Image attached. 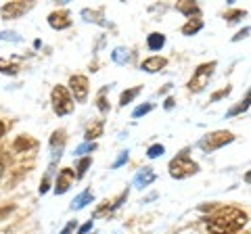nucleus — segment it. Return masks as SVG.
Wrapping results in <instances>:
<instances>
[{"mask_svg": "<svg viewBox=\"0 0 251 234\" xmlns=\"http://www.w3.org/2000/svg\"><path fill=\"white\" fill-rule=\"evenodd\" d=\"M88 203H92V190L90 188H86L80 197H75L74 203H72V209H84Z\"/></svg>", "mask_w": 251, "mask_h": 234, "instance_id": "a211bd4d", "label": "nucleus"}, {"mask_svg": "<svg viewBox=\"0 0 251 234\" xmlns=\"http://www.w3.org/2000/svg\"><path fill=\"white\" fill-rule=\"evenodd\" d=\"M163 144H153V146H149V151H147V157L149 159H157V157H161L163 155Z\"/></svg>", "mask_w": 251, "mask_h": 234, "instance_id": "bb28decb", "label": "nucleus"}, {"mask_svg": "<svg viewBox=\"0 0 251 234\" xmlns=\"http://www.w3.org/2000/svg\"><path fill=\"white\" fill-rule=\"evenodd\" d=\"M155 171L151 169V167H143L136 174V178H134V184L138 186V188H143V186H149L151 182H155Z\"/></svg>", "mask_w": 251, "mask_h": 234, "instance_id": "2eb2a0df", "label": "nucleus"}, {"mask_svg": "<svg viewBox=\"0 0 251 234\" xmlns=\"http://www.w3.org/2000/svg\"><path fill=\"white\" fill-rule=\"evenodd\" d=\"M75 230V222H69L67 226H65V228H63V232L61 234H72Z\"/></svg>", "mask_w": 251, "mask_h": 234, "instance_id": "f704fd0d", "label": "nucleus"}, {"mask_svg": "<svg viewBox=\"0 0 251 234\" xmlns=\"http://www.w3.org/2000/svg\"><path fill=\"white\" fill-rule=\"evenodd\" d=\"M166 65H168V59H163V57H151V59H145L143 61V71L157 73V71H161Z\"/></svg>", "mask_w": 251, "mask_h": 234, "instance_id": "ddd939ff", "label": "nucleus"}, {"mask_svg": "<svg viewBox=\"0 0 251 234\" xmlns=\"http://www.w3.org/2000/svg\"><path fill=\"white\" fill-rule=\"evenodd\" d=\"M0 73L4 75H17L19 73V65L17 63H11V61H4L0 57Z\"/></svg>", "mask_w": 251, "mask_h": 234, "instance_id": "4be33fe9", "label": "nucleus"}, {"mask_svg": "<svg viewBox=\"0 0 251 234\" xmlns=\"http://www.w3.org/2000/svg\"><path fill=\"white\" fill-rule=\"evenodd\" d=\"M34 9V2H23V0H15V2H6L2 9H0V15H2V19H19L21 15L29 13Z\"/></svg>", "mask_w": 251, "mask_h": 234, "instance_id": "423d86ee", "label": "nucleus"}, {"mask_svg": "<svg viewBox=\"0 0 251 234\" xmlns=\"http://www.w3.org/2000/svg\"><path fill=\"white\" fill-rule=\"evenodd\" d=\"M4 176V165H2V161H0V178Z\"/></svg>", "mask_w": 251, "mask_h": 234, "instance_id": "a19ab883", "label": "nucleus"}, {"mask_svg": "<svg viewBox=\"0 0 251 234\" xmlns=\"http://www.w3.org/2000/svg\"><path fill=\"white\" fill-rule=\"evenodd\" d=\"M234 140V136L230 134V132L226 130H220V132H211V134H205L201 140H199V149L203 153H214L218 149H222V146L230 144Z\"/></svg>", "mask_w": 251, "mask_h": 234, "instance_id": "20e7f679", "label": "nucleus"}, {"mask_svg": "<svg viewBox=\"0 0 251 234\" xmlns=\"http://www.w3.org/2000/svg\"><path fill=\"white\" fill-rule=\"evenodd\" d=\"M176 11H180L182 15H186L188 19H193V15H195V19H199V15H201V9L195 2H188V0H182V2H176Z\"/></svg>", "mask_w": 251, "mask_h": 234, "instance_id": "4468645a", "label": "nucleus"}, {"mask_svg": "<svg viewBox=\"0 0 251 234\" xmlns=\"http://www.w3.org/2000/svg\"><path fill=\"white\" fill-rule=\"evenodd\" d=\"M245 15H247L245 11H230V13H226L224 17L228 19V23H234V21H239L241 17H245Z\"/></svg>", "mask_w": 251, "mask_h": 234, "instance_id": "7c9ffc66", "label": "nucleus"}, {"mask_svg": "<svg viewBox=\"0 0 251 234\" xmlns=\"http://www.w3.org/2000/svg\"><path fill=\"white\" fill-rule=\"evenodd\" d=\"M4 132H6V126H4V123H2V121H0V138H2V136H4Z\"/></svg>", "mask_w": 251, "mask_h": 234, "instance_id": "58836bf2", "label": "nucleus"}, {"mask_svg": "<svg viewBox=\"0 0 251 234\" xmlns=\"http://www.w3.org/2000/svg\"><path fill=\"white\" fill-rule=\"evenodd\" d=\"M126 161H128V151H124V153L120 155V157H117V161L113 163V167H120V165H124Z\"/></svg>", "mask_w": 251, "mask_h": 234, "instance_id": "72a5a7b5", "label": "nucleus"}, {"mask_svg": "<svg viewBox=\"0 0 251 234\" xmlns=\"http://www.w3.org/2000/svg\"><path fill=\"white\" fill-rule=\"evenodd\" d=\"M247 34H249V27H245V29H243V32H239L237 36L232 38V40H234V42H237V40H243V38H247Z\"/></svg>", "mask_w": 251, "mask_h": 234, "instance_id": "c9c22d12", "label": "nucleus"}, {"mask_svg": "<svg viewBox=\"0 0 251 234\" xmlns=\"http://www.w3.org/2000/svg\"><path fill=\"white\" fill-rule=\"evenodd\" d=\"M149 111H153V105H151V103L140 105V107H136L134 111H132V117H143V115H147Z\"/></svg>", "mask_w": 251, "mask_h": 234, "instance_id": "c85d7f7f", "label": "nucleus"}, {"mask_svg": "<svg viewBox=\"0 0 251 234\" xmlns=\"http://www.w3.org/2000/svg\"><path fill=\"white\" fill-rule=\"evenodd\" d=\"M170 88H172V84H166V86H163V88H161V90H159V94H163V92H168V90H170Z\"/></svg>", "mask_w": 251, "mask_h": 234, "instance_id": "ea45409f", "label": "nucleus"}, {"mask_svg": "<svg viewBox=\"0 0 251 234\" xmlns=\"http://www.w3.org/2000/svg\"><path fill=\"white\" fill-rule=\"evenodd\" d=\"M82 17H84L86 21H90V23H99V25H107V23L103 21V9H99V11L84 9V11H82Z\"/></svg>", "mask_w": 251, "mask_h": 234, "instance_id": "dca6fc26", "label": "nucleus"}, {"mask_svg": "<svg viewBox=\"0 0 251 234\" xmlns=\"http://www.w3.org/2000/svg\"><path fill=\"white\" fill-rule=\"evenodd\" d=\"M113 57V61L115 63H120V65H126L130 61V54H128V50H124V48H115V52L111 54Z\"/></svg>", "mask_w": 251, "mask_h": 234, "instance_id": "b1692460", "label": "nucleus"}, {"mask_svg": "<svg viewBox=\"0 0 251 234\" xmlns=\"http://www.w3.org/2000/svg\"><path fill=\"white\" fill-rule=\"evenodd\" d=\"M230 86H226V88H222V90H218V92H214L211 94V103H216V100H220V98H224V96H228L230 94Z\"/></svg>", "mask_w": 251, "mask_h": 234, "instance_id": "c756f323", "label": "nucleus"}, {"mask_svg": "<svg viewBox=\"0 0 251 234\" xmlns=\"http://www.w3.org/2000/svg\"><path fill=\"white\" fill-rule=\"evenodd\" d=\"M247 109H249V94L245 96V100H243V103H239L237 107H232V109H230V111L226 113V115H228V117H234V115H241V113H245Z\"/></svg>", "mask_w": 251, "mask_h": 234, "instance_id": "5701e85b", "label": "nucleus"}, {"mask_svg": "<svg viewBox=\"0 0 251 234\" xmlns=\"http://www.w3.org/2000/svg\"><path fill=\"white\" fill-rule=\"evenodd\" d=\"M90 163H92V157H82L80 165H77V174H75L77 180H80V178H84V174H86V171H88V167H90Z\"/></svg>", "mask_w": 251, "mask_h": 234, "instance_id": "393cba45", "label": "nucleus"}, {"mask_svg": "<svg viewBox=\"0 0 251 234\" xmlns=\"http://www.w3.org/2000/svg\"><path fill=\"white\" fill-rule=\"evenodd\" d=\"M203 29V21L201 19H188V23L182 25V34L184 36H195L197 32Z\"/></svg>", "mask_w": 251, "mask_h": 234, "instance_id": "f3484780", "label": "nucleus"}, {"mask_svg": "<svg viewBox=\"0 0 251 234\" xmlns=\"http://www.w3.org/2000/svg\"><path fill=\"white\" fill-rule=\"evenodd\" d=\"M0 38H2V40H13V42H19L21 40V38L15 34V32H2V34H0Z\"/></svg>", "mask_w": 251, "mask_h": 234, "instance_id": "473e14b6", "label": "nucleus"}, {"mask_svg": "<svg viewBox=\"0 0 251 234\" xmlns=\"http://www.w3.org/2000/svg\"><path fill=\"white\" fill-rule=\"evenodd\" d=\"M52 171H54V165H50L49 167V171H46V176L42 178V182H40V192L44 194L46 190L50 188V180H52Z\"/></svg>", "mask_w": 251, "mask_h": 234, "instance_id": "a878e982", "label": "nucleus"}, {"mask_svg": "<svg viewBox=\"0 0 251 234\" xmlns=\"http://www.w3.org/2000/svg\"><path fill=\"white\" fill-rule=\"evenodd\" d=\"M38 142L31 136L27 134H23V136H17V140L13 142V151H17V153H27L31 149H36Z\"/></svg>", "mask_w": 251, "mask_h": 234, "instance_id": "f8f14e48", "label": "nucleus"}, {"mask_svg": "<svg viewBox=\"0 0 251 234\" xmlns=\"http://www.w3.org/2000/svg\"><path fill=\"white\" fill-rule=\"evenodd\" d=\"M140 90H143V86H136V88H130V90H124L122 92V96H120V105L126 107V105H130L132 100H134L138 94H140Z\"/></svg>", "mask_w": 251, "mask_h": 234, "instance_id": "aec40b11", "label": "nucleus"}, {"mask_svg": "<svg viewBox=\"0 0 251 234\" xmlns=\"http://www.w3.org/2000/svg\"><path fill=\"white\" fill-rule=\"evenodd\" d=\"M128 192H130V190L126 188V190H124V192H122V194H120V197H117L115 201H111V203H109V201H105L103 205H100V207L97 209V211H94V217H103V215H109V213H113L115 209L120 207V205H122V203H124L126 199H128Z\"/></svg>", "mask_w": 251, "mask_h": 234, "instance_id": "9b49d317", "label": "nucleus"}, {"mask_svg": "<svg viewBox=\"0 0 251 234\" xmlns=\"http://www.w3.org/2000/svg\"><path fill=\"white\" fill-rule=\"evenodd\" d=\"M163 107H166V109H172V107H174V98H166V105H163Z\"/></svg>", "mask_w": 251, "mask_h": 234, "instance_id": "4c0bfd02", "label": "nucleus"}, {"mask_svg": "<svg viewBox=\"0 0 251 234\" xmlns=\"http://www.w3.org/2000/svg\"><path fill=\"white\" fill-rule=\"evenodd\" d=\"M163 44H166V36H163V34H157L155 32V34H151V36L147 38V46L151 50H161Z\"/></svg>", "mask_w": 251, "mask_h": 234, "instance_id": "6ab92c4d", "label": "nucleus"}, {"mask_svg": "<svg viewBox=\"0 0 251 234\" xmlns=\"http://www.w3.org/2000/svg\"><path fill=\"white\" fill-rule=\"evenodd\" d=\"M94 149H97V144H94V142H86V144H82V146H77V149H75V155H84V153H92Z\"/></svg>", "mask_w": 251, "mask_h": 234, "instance_id": "2f4dec72", "label": "nucleus"}, {"mask_svg": "<svg viewBox=\"0 0 251 234\" xmlns=\"http://www.w3.org/2000/svg\"><path fill=\"white\" fill-rule=\"evenodd\" d=\"M65 142H67V132L65 130H54L52 136H50V165H54L61 155L63 149H65Z\"/></svg>", "mask_w": 251, "mask_h": 234, "instance_id": "6e6552de", "label": "nucleus"}, {"mask_svg": "<svg viewBox=\"0 0 251 234\" xmlns=\"http://www.w3.org/2000/svg\"><path fill=\"white\" fill-rule=\"evenodd\" d=\"M75 180V171L72 167H63L57 176V182H54V192L57 194H65L72 188V182Z\"/></svg>", "mask_w": 251, "mask_h": 234, "instance_id": "1a4fd4ad", "label": "nucleus"}, {"mask_svg": "<svg viewBox=\"0 0 251 234\" xmlns=\"http://www.w3.org/2000/svg\"><path fill=\"white\" fill-rule=\"evenodd\" d=\"M90 228H92V220H90V222H86V224L82 226V228H80V234H86V232H88Z\"/></svg>", "mask_w": 251, "mask_h": 234, "instance_id": "e433bc0d", "label": "nucleus"}, {"mask_svg": "<svg viewBox=\"0 0 251 234\" xmlns=\"http://www.w3.org/2000/svg\"><path fill=\"white\" fill-rule=\"evenodd\" d=\"M50 100H52V111L59 117L69 115L74 111V98H72V94H69V90L65 88V86H54Z\"/></svg>", "mask_w": 251, "mask_h": 234, "instance_id": "7ed1b4c3", "label": "nucleus"}, {"mask_svg": "<svg viewBox=\"0 0 251 234\" xmlns=\"http://www.w3.org/2000/svg\"><path fill=\"white\" fill-rule=\"evenodd\" d=\"M218 67L216 61H211V63H203L199 65L197 69H195V73L191 77V82H188V90H193V92H201L203 88L207 86L209 82V77L214 75V69Z\"/></svg>", "mask_w": 251, "mask_h": 234, "instance_id": "39448f33", "label": "nucleus"}, {"mask_svg": "<svg viewBox=\"0 0 251 234\" xmlns=\"http://www.w3.org/2000/svg\"><path fill=\"white\" fill-rule=\"evenodd\" d=\"M49 25L52 29H67L72 27V17L67 11H52L49 15Z\"/></svg>", "mask_w": 251, "mask_h": 234, "instance_id": "9d476101", "label": "nucleus"}, {"mask_svg": "<svg viewBox=\"0 0 251 234\" xmlns=\"http://www.w3.org/2000/svg\"><path fill=\"white\" fill-rule=\"evenodd\" d=\"M247 224V213L239 207H222L209 217L207 228L211 234H237Z\"/></svg>", "mask_w": 251, "mask_h": 234, "instance_id": "f257e3e1", "label": "nucleus"}, {"mask_svg": "<svg viewBox=\"0 0 251 234\" xmlns=\"http://www.w3.org/2000/svg\"><path fill=\"white\" fill-rule=\"evenodd\" d=\"M69 92L77 103H86L88 98V77L86 75H72L69 77Z\"/></svg>", "mask_w": 251, "mask_h": 234, "instance_id": "0eeeda50", "label": "nucleus"}, {"mask_svg": "<svg viewBox=\"0 0 251 234\" xmlns=\"http://www.w3.org/2000/svg\"><path fill=\"white\" fill-rule=\"evenodd\" d=\"M103 128H105V123H103V121H97V123H94V126H90L88 130H86L84 138L88 140V142H92L94 138H99L100 134H103Z\"/></svg>", "mask_w": 251, "mask_h": 234, "instance_id": "412c9836", "label": "nucleus"}, {"mask_svg": "<svg viewBox=\"0 0 251 234\" xmlns=\"http://www.w3.org/2000/svg\"><path fill=\"white\" fill-rule=\"evenodd\" d=\"M105 90H107V88L100 90V94H99V98H97V107H99L100 113H109V103H107V98H105Z\"/></svg>", "mask_w": 251, "mask_h": 234, "instance_id": "cd10ccee", "label": "nucleus"}, {"mask_svg": "<svg viewBox=\"0 0 251 234\" xmlns=\"http://www.w3.org/2000/svg\"><path fill=\"white\" fill-rule=\"evenodd\" d=\"M168 169H170L172 178H176V180H184V178L197 174V171H199V163L188 157V149H184L182 153H178L176 157L170 161Z\"/></svg>", "mask_w": 251, "mask_h": 234, "instance_id": "f03ea898", "label": "nucleus"}]
</instances>
